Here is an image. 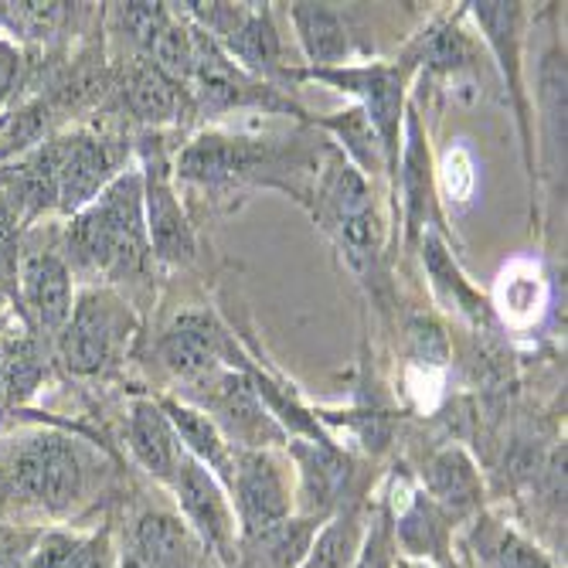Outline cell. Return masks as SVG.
Returning <instances> with one entry per match:
<instances>
[{
  "instance_id": "obj_14",
  "label": "cell",
  "mask_w": 568,
  "mask_h": 568,
  "mask_svg": "<svg viewBox=\"0 0 568 568\" xmlns=\"http://www.w3.org/2000/svg\"><path fill=\"white\" fill-rule=\"evenodd\" d=\"M225 354H232L229 337L215 327L212 317H204V314H184V317H178V324L161 341L164 365L178 378H184L191 385L201 382V378H209L212 372H219Z\"/></svg>"
},
{
  "instance_id": "obj_33",
  "label": "cell",
  "mask_w": 568,
  "mask_h": 568,
  "mask_svg": "<svg viewBox=\"0 0 568 568\" xmlns=\"http://www.w3.org/2000/svg\"><path fill=\"white\" fill-rule=\"evenodd\" d=\"M21 79V51L0 38V102H4Z\"/></svg>"
},
{
  "instance_id": "obj_31",
  "label": "cell",
  "mask_w": 568,
  "mask_h": 568,
  "mask_svg": "<svg viewBox=\"0 0 568 568\" xmlns=\"http://www.w3.org/2000/svg\"><path fill=\"white\" fill-rule=\"evenodd\" d=\"M423 59L433 69L453 72V69L467 65L474 59V44H470L467 34L456 31V28H436V31H429V38L423 44Z\"/></svg>"
},
{
  "instance_id": "obj_18",
  "label": "cell",
  "mask_w": 568,
  "mask_h": 568,
  "mask_svg": "<svg viewBox=\"0 0 568 568\" xmlns=\"http://www.w3.org/2000/svg\"><path fill=\"white\" fill-rule=\"evenodd\" d=\"M449 521L439 514V507L426 494H412L408 504L398 510L392 521V541L408 558L419 561H446L449 555Z\"/></svg>"
},
{
  "instance_id": "obj_5",
  "label": "cell",
  "mask_w": 568,
  "mask_h": 568,
  "mask_svg": "<svg viewBox=\"0 0 568 568\" xmlns=\"http://www.w3.org/2000/svg\"><path fill=\"white\" fill-rule=\"evenodd\" d=\"M171 487H174V497H178V507H181V521L197 538V545H204L212 555L232 561V551H235V510H232V504L225 497V487L209 470H204L197 459H191L187 453L178 463Z\"/></svg>"
},
{
  "instance_id": "obj_6",
  "label": "cell",
  "mask_w": 568,
  "mask_h": 568,
  "mask_svg": "<svg viewBox=\"0 0 568 568\" xmlns=\"http://www.w3.org/2000/svg\"><path fill=\"white\" fill-rule=\"evenodd\" d=\"M194 385H209V392L201 395V402L209 405L212 423L225 439H239L248 449H263L266 443H280L283 429L273 423V412L255 392L252 375L242 372H212L209 378H201Z\"/></svg>"
},
{
  "instance_id": "obj_9",
  "label": "cell",
  "mask_w": 568,
  "mask_h": 568,
  "mask_svg": "<svg viewBox=\"0 0 568 568\" xmlns=\"http://www.w3.org/2000/svg\"><path fill=\"white\" fill-rule=\"evenodd\" d=\"M51 181H55V204L62 212H72L79 215L82 209L110 187L113 181V153L110 146L89 136V133H79V136H69V140H59L51 143Z\"/></svg>"
},
{
  "instance_id": "obj_13",
  "label": "cell",
  "mask_w": 568,
  "mask_h": 568,
  "mask_svg": "<svg viewBox=\"0 0 568 568\" xmlns=\"http://www.w3.org/2000/svg\"><path fill=\"white\" fill-rule=\"evenodd\" d=\"M197 538L178 514L143 510L123 548V568H191Z\"/></svg>"
},
{
  "instance_id": "obj_23",
  "label": "cell",
  "mask_w": 568,
  "mask_h": 568,
  "mask_svg": "<svg viewBox=\"0 0 568 568\" xmlns=\"http://www.w3.org/2000/svg\"><path fill=\"white\" fill-rule=\"evenodd\" d=\"M398 181L405 191V225H408V235H416L433 212V164H429V150H426L419 120L412 113H408V126H405Z\"/></svg>"
},
{
  "instance_id": "obj_4",
  "label": "cell",
  "mask_w": 568,
  "mask_h": 568,
  "mask_svg": "<svg viewBox=\"0 0 568 568\" xmlns=\"http://www.w3.org/2000/svg\"><path fill=\"white\" fill-rule=\"evenodd\" d=\"M235 497V521L242 525V538H255L266 528L293 518V490L280 463L263 449L235 453V474L229 484Z\"/></svg>"
},
{
  "instance_id": "obj_7",
  "label": "cell",
  "mask_w": 568,
  "mask_h": 568,
  "mask_svg": "<svg viewBox=\"0 0 568 568\" xmlns=\"http://www.w3.org/2000/svg\"><path fill=\"white\" fill-rule=\"evenodd\" d=\"M321 82H331L344 92H354L361 99L368 123L375 126L385 164L398 171V130H402V113H405V79L402 69L395 65H357V69H314L310 72Z\"/></svg>"
},
{
  "instance_id": "obj_17",
  "label": "cell",
  "mask_w": 568,
  "mask_h": 568,
  "mask_svg": "<svg viewBox=\"0 0 568 568\" xmlns=\"http://www.w3.org/2000/svg\"><path fill=\"white\" fill-rule=\"evenodd\" d=\"M161 408H164V416L171 419V426L181 439V449L191 459H197L219 484L229 487L232 474H235V453H232V443L219 433V426L194 405L161 402Z\"/></svg>"
},
{
  "instance_id": "obj_1",
  "label": "cell",
  "mask_w": 568,
  "mask_h": 568,
  "mask_svg": "<svg viewBox=\"0 0 568 568\" xmlns=\"http://www.w3.org/2000/svg\"><path fill=\"white\" fill-rule=\"evenodd\" d=\"M75 260L110 276H133L146 260V225H143V181L120 174L110 181L89 209H82L69 229Z\"/></svg>"
},
{
  "instance_id": "obj_27",
  "label": "cell",
  "mask_w": 568,
  "mask_h": 568,
  "mask_svg": "<svg viewBox=\"0 0 568 568\" xmlns=\"http://www.w3.org/2000/svg\"><path fill=\"white\" fill-rule=\"evenodd\" d=\"M321 126H327L331 133H337L347 146L351 158L365 168V171H378L385 164V150H382V140L375 133V126L368 123L365 110L354 106L347 113H337L331 120H321Z\"/></svg>"
},
{
  "instance_id": "obj_12",
  "label": "cell",
  "mask_w": 568,
  "mask_h": 568,
  "mask_svg": "<svg viewBox=\"0 0 568 568\" xmlns=\"http://www.w3.org/2000/svg\"><path fill=\"white\" fill-rule=\"evenodd\" d=\"M293 456L300 463V497L303 518L327 521L334 510H341L347 484H351V459L337 453L327 439L317 443H293Z\"/></svg>"
},
{
  "instance_id": "obj_28",
  "label": "cell",
  "mask_w": 568,
  "mask_h": 568,
  "mask_svg": "<svg viewBox=\"0 0 568 568\" xmlns=\"http://www.w3.org/2000/svg\"><path fill=\"white\" fill-rule=\"evenodd\" d=\"M153 65H158L171 82H191V69H194V31H187L184 24L168 21V28L158 34L150 48Z\"/></svg>"
},
{
  "instance_id": "obj_3",
  "label": "cell",
  "mask_w": 568,
  "mask_h": 568,
  "mask_svg": "<svg viewBox=\"0 0 568 568\" xmlns=\"http://www.w3.org/2000/svg\"><path fill=\"white\" fill-rule=\"evenodd\" d=\"M130 334V310L102 290H89L72 303V317L59 334L65 368L75 375L106 372Z\"/></svg>"
},
{
  "instance_id": "obj_2",
  "label": "cell",
  "mask_w": 568,
  "mask_h": 568,
  "mask_svg": "<svg viewBox=\"0 0 568 568\" xmlns=\"http://www.w3.org/2000/svg\"><path fill=\"white\" fill-rule=\"evenodd\" d=\"M4 474L11 494L24 504H34L48 514H65L85 494L89 463L72 439L44 433L11 453Z\"/></svg>"
},
{
  "instance_id": "obj_20",
  "label": "cell",
  "mask_w": 568,
  "mask_h": 568,
  "mask_svg": "<svg viewBox=\"0 0 568 568\" xmlns=\"http://www.w3.org/2000/svg\"><path fill=\"white\" fill-rule=\"evenodd\" d=\"M467 555L477 568H555L548 555L497 518H477L467 535Z\"/></svg>"
},
{
  "instance_id": "obj_29",
  "label": "cell",
  "mask_w": 568,
  "mask_h": 568,
  "mask_svg": "<svg viewBox=\"0 0 568 568\" xmlns=\"http://www.w3.org/2000/svg\"><path fill=\"white\" fill-rule=\"evenodd\" d=\"M48 126V110L44 102H24V106L0 116V161L14 158V153L28 150L44 136Z\"/></svg>"
},
{
  "instance_id": "obj_25",
  "label": "cell",
  "mask_w": 568,
  "mask_h": 568,
  "mask_svg": "<svg viewBox=\"0 0 568 568\" xmlns=\"http://www.w3.org/2000/svg\"><path fill=\"white\" fill-rule=\"evenodd\" d=\"M317 528H321V521L303 518L300 514V518H286V521L266 528L263 535L248 538V548H252L255 561L266 568H300Z\"/></svg>"
},
{
  "instance_id": "obj_21",
  "label": "cell",
  "mask_w": 568,
  "mask_h": 568,
  "mask_svg": "<svg viewBox=\"0 0 568 568\" xmlns=\"http://www.w3.org/2000/svg\"><path fill=\"white\" fill-rule=\"evenodd\" d=\"M290 18L296 24L300 44L306 51V59L317 69H334L344 65L351 51V34L347 21L327 8V4H290Z\"/></svg>"
},
{
  "instance_id": "obj_19",
  "label": "cell",
  "mask_w": 568,
  "mask_h": 568,
  "mask_svg": "<svg viewBox=\"0 0 568 568\" xmlns=\"http://www.w3.org/2000/svg\"><path fill=\"white\" fill-rule=\"evenodd\" d=\"M252 164H255V146L248 140L204 133L181 153L178 174L187 181H201V184H222L252 171Z\"/></svg>"
},
{
  "instance_id": "obj_30",
  "label": "cell",
  "mask_w": 568,
  "mask_h": 568,
  "mask_svg": "<svg viewBox=\"0 0 568 568\" xmlns=\"http://www.w3.org/2000/svg\"><path fill=\"white\" fill-rule=\"evenodd\" d=\"M426 266H429V273H433V280H436V286L443 290V293H449L453 296V303L456 306H463V310H474V314H480V300L470 293V286L463 283V276L456 273V266H453V260L446 255V248L439 245V239H426Z\"/></svg>"
},
{
  "instance_id": "obj_10",
  "label": "cell",
  "mask_w": 568,
  "mask_h": 568,
  "mask_svg": "<svg viewBox=\"0 0 568 568\" xmlns=\"http://www.w3.org/2000/svg\"><path fill=\"white\" fill-rule=\"evenodd\" d=\"M143 225L146 242L161 263H187L194 255V232L181 212V201L171 187L161 150L146 146V181H143Z\"/></svg>"
},
{
  "instance_id": "obj_26",
  "label": "cell",
  "mask_w": 568,
  "mask_h": 568,
  "mask_svg": "<svg viewBox=\"0 0 568 568\" xmlns=\"http://www.w3.org/2000/svg\"><path fill=\"white\" fill-rule=\"evenodd\" d=\"M126 106L143 123H168L181 113V89L158 65H140L126 82Z\"/></svg>"
},
{
  "instance_id": "obj_16",
  "label": "cell",
  "mask_w": 568,
  "mask_h": 568,
  "mask_svg": "<svg viewBox=\"0 0 568 568\" xmlns=\"http://www.w3.org/2000/svg\"><path fill=\"white\" fill-rule=\"evenodd\" d=\"M126 439H130L133 456L140 459V467L150 477L171 484L178 463L184 459V449H181V439H178L171 419L164 416V408L153 402H136L130 408Z\"/></svg>"
},
{
  "instance_id": "obj_22",
  "label": "cell",
  "mask_w": 568,
  "mask_h": 568,
  "mask_svg": "<svg viewBox=\"0 0 568 568\" xmlns=\"http://www.w3.org/2000/svg\"><path fill=\"white\" fill-rule=\"evenodd\" d=\"M225 41V55L239 59L242 69L252 75H276L280 72V34L270 18V11L260 8H245L235 28L222 38Z\"/></svg>"
},
{
  "instance_id": "obj_8",
  "label": "cell",
  "mask_w": 568,
  "mask_h": 568,
  "mask_svg": "<svg viewBox=\"0 0 568 568\" xmlns=\"http://www.w3.org/2000/svg\"><path fill=\"white\" fill-rule=\"evenodd\" d=\"M191 82L197 85V106L204 116L215 113H229L235 106H270V110H290V102H283L273 89H260L255 85L225 51L219 48V41H212L204 31H194V69H191Z\"/></svg>"
},
{
  "instance_id": "obj_24",
  "label": "cell",
  "mask_w": 568,
  "mask_h": 568,
  "mask_svg": "<svg viewBox=\"0 0 568 568\" xmlns=\"http://www.w3.org/2000/svg\"><path fill=\"white\" fill-rule=\"evenodd\" d=\"M361 541H365V525H361L357 510L341 507L317 528L300 568H354Z\"/></svg>"
},
{
  "instance_id": "obj_11",
  "label": "cell",
  "mask_w": 568,
  "mask_h": 568,
  "mask_svg": "<svg viewBox=\"0 0 568 568\" xmlns=\"http://www.w3.org/2000/svg\"><path fill=\"white\" fill-rule=\"evenodd\" d=\"M423 494L439 507L449 525L477 518L484 507L480 470L459 446H446L429 456V463L423 467Z\"/></svg>"
},
{
  "instance_id": "obj_15",
  "label": "cell",
  "mask_w": 568,
  "mask_h": 568,
  "mask_svg": "<svg viewBox=\"0 0 568 568\" xmlns=\"http://www.w3.org/2000/svg\"><path fill=\"white\" fill-rule=\"evenodd\" d=\"M21 300L38 331L62 334L72 317V276L59 255L38 252L21 263Z\"/></svg>"
},
{
  "instance_id": "obj_32",
  "label": "cell",
  "mask_w": 568,
  "mask_h": 568,
  "mask_svg": "<svg viewBox=\"0 0 568 568\" xmlns=\"http://www.w3.org/2000/svg\"><path fill=\"white\" fill-rule=\"evenodd\" d=\"M354 568H395V541H392L388 514H378L375 525L365 528V541H361Z\"/></svg>"
}]
</instances>
